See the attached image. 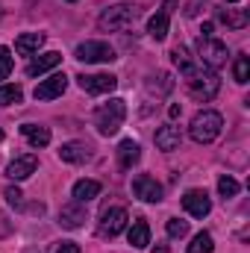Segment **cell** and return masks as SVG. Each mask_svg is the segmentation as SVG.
Listing matches in <instances>:
<instances>
[{
    "instance_id": "6da1fadb",
    "label": "cell",
    "mask_w": 250,
    "mask_h": 253,
    "mask_svg": "<svg viewBox=\"0 0 250 253\" xmlns=\"http://www.w3.org/2000/svg\"><path fill=\"white\" fill-rule=\"evenodd\" d=\"M221 129H224V118H221V112H215V109H203V112H197V115L191 118L188 135H191L197 144H212V141L221 135Z\"/></svg>"
},
{
    "instance_id": "7a4b0ae2",
    "label": "cell",
    "mask_w": 250,
    "mask_h": 253,
    "mask_svg": "<svg viewBox=\"0 0 250 253\" xmlns=\"http://www.w3.org/2000/svg\"><path fill=\"white\" fill-rule=\"evenodd\" d=\"M124 118H126V103L121 97H112L109 103L94 109V126H97L100 135H115L124 126Z\"/></svg>"
},
{
    "instance_id": "3957f363",
    "label": "cell",
    "mask_w": 250,
    "mask_h": 253,
    "mask_svg": "<svg viewBox=\"0 0 250 253\" xmlns=\"http://www.w3.org/2000/svg\"><path fill=\"white\" fill-rule=\"evenodd\" d=\"M138 15H141V9H138L135 3H118V6H109V9L100 12L97 27H100L103 33H118V30L132 27V21H135Z\"/></svg>"
},
{
    "instance_id": "277c9868",
    "label": "cell",
    "mask_w": 250,
    "mask_h": 253,
    "mask_svg": "<svg viewBox=\"0 0 250 253\" xmlns=\"http://www.w3.org/2000/svg\"><path fill=\"white\" fill-rule=\"evenodd\" d=\"M186 88L188 94L194 97V100H212L215 94H218V88H221V80H218V74L215 71H209V68H200L197 74H191L186 77Z\"/></svg>"
},
{
    "instance_id": "5b68a950",
    "label": "cell",
    "mask_w": 250,
    "mask_h": 253,
    "mask_svg": "<svg viewBox=\"0 0 250 253\" xmlns=\"http://www.w3.org/2000/svg\"><path fill=\"white\" fill-rule=\"evenodd\" d=\"M197 59H200L203 68L218 71V68L227 65L230 53H227V44L218 42V39H197Z\"/></svg>"
},
{
    "instance_id": "8992f818",
    "label": "cell",
    "mask_w": 250,
    "mask_h": 253,
    "mask_svg": "<svg viewBox=\"0 0 250 253\" xmlns=\"http://www.w3.org/2000/svg\"><path fill=\"white\" fill-rule=\"evenodd\" d=\"M74 56L80 59V62H115L118 56H115V50L106 44V42H83V44H77V50H74Z\"/></svg>"
},
{
    "instance_id": "52a82bcc",
    "label": "cell",
    "mask_w": 250,
    "mask_h": 253,
    "mask_svg": "<svg viewBox=\"0 0 250 253\" xmlns=\"http://www.w3.org/2000/svg\"><path fill=\"white\" fill-rule=\"evenodd\" d=\"M126 221H129V215H126L124 206H109V209H103V215H100L97 233H100V236H109V239H115L118 233H124Z\"/></svg>"
},
{
    "instance_id": "ba28073f",
    "label": "cell",
    "mask_w": 250,
    "mask_h": 253,
    "mask_svg": "<svg viewBox=\"0 0 250 253\" xmlns=\"http://www.w3.org/2000/svg\"><path fill=\"white\" fill-rule=\"evenodd\" d=\"M77 83L88 94H109L118 85V77H112V74H80Z\"/></svg>"
},
{
    "instance_id": "9c48e42d",
    "label": "cell",
    "mask_w": 250,
    "mask_h": 253,
    "mask_svg": "<svg viewBox=\"0 0 250 253\" xmlns=\"http://www.w3.org/2000/svg\"><path fill=\"white\" fill-rule=\"evenodd\" d=\"M65 88H68V77H65V74H50L47 80H42V83L36 85L33 97H36V100H56V97L65 94Z\"/></svg>"
},
{
    "instance_id": "30bf717a",
    "label": "cell",
    "mask_w": 250,
    "mask_h": 253,
    "mask_svg": "<svg viewBox=\"0 0 250 253\" xmlns=\"http://www.w3.org/2000/svg\"><path fill=\"white\" fill-rule=\"evenodd\" d=\"M183 209H186L191 218H206L209 212H212V200H209V194L200 189H191L183 194Z\"/></svg>"
},
{
    "instance_id": "8fae6325",
    "label": "cell",
    "mask_w": 250,
    "mask_h": 253,
    "mask_svg": "<svg viewBox=\"0 0 250 253\" xmlns=\"http://www.w3.org/2000/svg\"><path fill=\"white\" fill-rule=\"evenodd\" d=\"M132 194H135L138 200H144V203H159V200H162V186H159L153 177L138 174V177L132 180Z\"/></svg>"
},
{
    "instance_id": "7c38bea8",
    "label": "cell",
    "mask_w": 250,
    "mask_h": 253,
    "mask_svg": "<svg viewBox=\"0 0 250 253\" xmlns=\"http://www.w3.org/2000/svg\"><path fill=\"white\" fill-rule=\"evenodd\" d=\"M36 168H39V159H36L33 153H24V156H15V159L6 165V177L15 180V183H21V180H27L30 174H36Z\"/></svg>"
},
{
    "instance_id": "4fadbf2b",
    "label": "cell",
    "mask_w": 250,
    "mask_h": 253,
    "mask_svg": "<svg viewBox=\"0 0 250 253\" xmlns=\"http://www.w3.org/2000/svg\"><path fill=\"white\" fill-rule=\"evenodd\" d=\"M59 159L62 162H71V165H83V162L91 159V147L83 144V141H68V144L59 147Z\"/></svg>"
},
{
    "instance_id": "5bb4252c",
    "label": "cell",
    "mask_w": 250,
    "mask_h": 253,
    "mask_svg": "<svg viewBox=\"0 0 250 253\" xmlns=\"http://www.w3.org/2000/svg\"><path fill=\"white\" fill-rule=\"evenodd\" d=\"M59 224H62L65 230H80L83 224H85V209H83V203H68L59 209Z\"/></svg>"
},
{
    "instance_id": "9a60e30c",
    "label": "cell",
    "mask_w": 250,
    "mask_h": 253,
    "mask_svg": "<svg viewBox=\"0 0 250 253\" xmlns=\"http://www.w3.org/2000/svg\"><path fill=\"white\" fill-rule=\"evenodd\" d=\"M180 141H183L180 126L165 124V126H159V129H156V147H159V150L171 153V150H177V147H180Z\"/></svg>"
},
{
    "instance_id": "2e32d148",
    "label": "cell",
    "mask_w": 250,
    "mask_h": 253,
    "mask_svg": "<svg viewBox=\"0 0 250 253\" xmlns=\"http://www.w3.org/2000/svg\"><path fill=\"white\" fill-rule=\"evenodd\" d=\"M59 62H62V53H56V50L42 53L39 59H33V62L27 65V77H42V74H47L50 68H56Z\"/></svg>"
},
{
    "instance_id": "e0dca14e",
    "label": "cell",
    "mask_w": 250,
    "mask_h": 253,
    "mask_svg": "<svg viewBox=\"0 0 250 253\" xmlns=\"http://www.w3.org/2000/svg\"><path fill=\"white\" fill-rule=\"evenodd\" d=\"M141 159V147H138V141H132V138H124L121 144H118V165L129 171L135 162Z\"/></svg>"
},
{
    "instance_id": "ac0fdd59",
    "label": "cell",
    "mask_w": 250,
    "mask_h": 253,
    "mask_svg": "<svg viewBox=\"0 0 250 253\" xmlns=\"http://www.w3.org/2000/svg\"><path fill=\"white\" fill-rule=\"evenodd\" d=\"M42 44H44V36H42V33H24V36L15 39V50H18L21 56H33V53H39Z\"/></svg>"
},
{
    "instance_id": "d6986e66",
    "label": "cell",
    "mask_w": 250,
    "mask_h": 253,
    "mask_svg": "<svg viewBox=\"0 0 250 253\" xmlns=\"http://www.w3.org/2000/svg\"><path fill=\"white\" fill-rule=\"evenodd\" d=\"M21 135H24L33 147H47V144H50V129H47V126L24 124V126H21Z\"/></svg>"
},
{
    "instance_id": "ffe728a7",
    "label": "cell",
    "mask_w": 250,
    "mask_h": 253,
    "mask_svg": "<svg viewBox=\"0 0 250 253\" xmlns=\"http://www.w3.org/2000/svg\"><path fill=\"white\" fill-rule=\"evenodd\" d=\"M171 59H174L177 68H180V74H183V77H191V74H197V71L203 68L200 62H194V59L188 56L186 47H174V50H171Z\"/></svg>"
},
{
    "instance_id": "44dd1931",
    "label": "cell",
    "mask_w": 250,
    "mask_h": 253,
    "mask_svg": "<svg viewBox=\"0 0 250 253\" xmlns=\"http://www.w3.org/2000/svg\"><path fill=\"white\" fill-rule=\"evenodd\" d=\"M129 245L138 248V251L150 245V227H147L144 218H135V221H132V227H129Z\"/></svg>"
},
{
    "instance_id": "7402d4cb",
    "label": "cell",
    "mask_w": 250,
    "mask_h": 253,
    "mask_svg": "<svg viewBox=\"0 0 250 253\" xmlns=\"http://www.w3.org/2000/svg\"><path fill=\"white\" fill-rule=\"evenodd\" d=\"M97 194H100V183L97 180H80V183H74V200L77 203H88Z\"/></svg>"
},
{
    "instance_id": "603a6c76",
    "label": "cell",
    "mask_w": 250,
    "mask_h": 253,
    "mask_svg": "<svg viewBox=\"0 0 250 253\" xmlns=\"http://www.w3.org/2000/svg\"><path fill=\"white\" fill-rule=\"evenodd\" d=\"M168 9H162V12H156L150 21H147V33H150V39H156V42H162L165 36H168Z\"/></svg>"
},
{
    "instance_id": "cb8c5ba5",
    "label": "cell",
    "mask_w": 250,
    "mask_h": 253,
    "mask_svg": "<svg viewBox=\"0 0 250 253\" xmlns=\"http://www.w3.org/2000/svg\"><path fill=\"white\" fill-rule=\"evenodd\" d=\"M218 18H221L227 27H233V30L248 27V15H245L242 9H218Z\"/></svg>"
},
{
    "instance_id": "d4e9b609",
    "label": "cell",
    "mask_w": 250,
    "mask_h": 253,
    "mask_svg": "<svg viewBox=\"0 0 250 253\" xmlns=\"http://www.w3.org/2000/svg\"><path fill=\"white\" fill-rule=\"evenodd\" d=\"M24 100V88L21 85H0V106H15Z\"/></svg>"
},
{
    "instance_id": "484cf974",
    "label": "cell",
    "mask_w": 250,
    "mask_h": 253,
    "mask_svg": "<svg viewBox=\"0 0 250 253\" xmlns=\"http://www.w3.org/2000/svg\"><path fill=\"white\" fill-rule=\"evenodd\" d=\"M212 251H215V242H212L209 233H197L188 245V253H212Z\"/></svg>"
},
{
    "instance_id": "4316f807",
    "label": "cell",
    "mask_w": 250,
    "mask_h": 253,
    "mask_svg": "<svg viewBox=\"0 0 250 253\" xmlns=\"http://www.w3.org/2000/svg\"><path fill=\"white\" fill-rule=\"evenodd\" d=\"M233 77H236V83H248L250 80V59L248 56H236V62H233Z\"/></svg>"
},
{
    "instance_id": "83f0119b",
    "label": "cell",
    "mask_w": 250,
    "mask_h": 253,
    "mask_svg": "<svg viewBox=\"0 0 250 253\" xmlns=\"http://www.w3.org/2000/svg\"><path fill=\"white\" fill-rule=\"evenodd\" d=\"M239 189H242V186H239L233 177H221V180H218V194H221L224 200H227V197H236Z\"/></svg>"
},
{
    "instance_id": "f1b7e54d",
    "label": "cell",
    "mask_w": 250,
    "mask_h": 253,
    "mask_svg": "<svg viewBox=\"0 0 250 253\" xmlns=\"http://www.w3.org/2000/svg\"><path fill=\"white\" fill-rule=\"evenodd\" d=\"M12 68H15V59H12V50L0 44V80H6V77L12 74Z\"/></svg>"
},
{
    "instance_id": "f546056e",
    "label": "cell",
    "mask_w": 250,
    "mask_h": 253,
    "mask_svg": "<svg viewBox=\"0 0 250 253\" xmlns=\"http://www.w3.org/2000/svg\"><path fill=\"white\" fill-rule=\"evenodd\" d=\"M168 236H171V239H186L188 236V224L186 221H180V218H171V221H168Z\"/></svg>"
},
{
    "instance_id": "4dcf8cb0",
    "label": "cell",
    "mask_w": 250,
    "mask_h": 253,
    "mask_svg": "<svg viewBox=\"0 0 250 253\" xmlns=\"http://www.w3.org/2000/svg\"><path fill=\"white\" fill-rule=\"evenodd\" d=\"M3 197H6V203H9V206H15V209H21V206H24V194H21V189H15V186H9V189L3 191Z\"/></svg>"
},
{
    "instance_id": "1f68e13d",
    "label": "cell",
    "mask_w": 250,
    "mask_h": 253,
    "mask_svg": "<svg viewBox=\"0 0 250 253\" xmlns=\"http://www.w3.org/2000/svg\"><path fill=\"white\" fill-rule=\"evenodd\" d=\"M53 253H80V248H77L74 242H59V245L53 248Z\"/></svg>"
},
{
    "instance_id": "d6a6232c",
    "label": "cell",
    "mask_w": 250,
    "mask_h": 253,
    "mask_svg": "<svg viewBox=\"0 0 250 253\" xmlns=\"http://www.w3.org/2000/svg\"><path fill=\"white\" fill-rule=\"evenodd\" d=\"M197 12H200V0H191V3H188V9H186V15H188V18H194Z\"/></svg>"
},
{
    "instance_id": "836d02e7",
    "label": "cell",
    "mask_w": 250,
    "mask_h": 253,
    "mask_svg": "<svg viewBox=\"0 0 250 253\" xmlns=\"http://www.w3.org/2000/svg\"><path fill=\"white\" fill-rule=\"evenodd\" d=\"M9 230H12V224H9V221H3V215H0V236H6Z\"/></svg>"
},
{
    "instance_id": "e575fe53",
    "label": "cell",
    "mask_w": 250,
    "mask_h": 253,
    "mask_svg": "<svg viewBox=\"0 0 250 253\" xmlns=\"http://www.w3.org/2000/svg\"><path fill=\"white\" fill-rule=\"evenodd\" d=\"M180 112H183V109H180V103H174V106L168 109V115H171V118H180Z\"/></svg>"
},
{
    "instance_id": "d590c367",
    "label": "cell",
    "mask_w": 250,
    "mask_h": 253,
    "mask_svg": "<svg viewBox=\"0 0 250 253\" xmlns=\"http://www.w3.org/2000/svg\"><path fill=\"white\" fill-rule=\"evenodd\" d=\"M153 253H168V245H159V248H153Z\"/></svg>"
},
{
    "instance_id": "8d00e7d4",
    "label": "cell",
    "mask_w": 250,
    "mask_h": 253,
    "mask_svg": "<svg viewBox=\"0 0 250 253\" xmlns=\"http://www.w3.org/2000/svg\"><path fill=\"white\" fill-rule=\"evenodd\" d=\"M224 3H242V0H224Z\"/></svg>"
},
{
    "instance_id": "74e56055",
    "label": "cell",
    "mask_w": 250,
    "mask_h": 253,
    "mask_svg": "<svg viewBox=\"0 0 250 253\" xmlns=\"http://www.w3.org/2000/svg\"><path fill=\"white\" fill-rule=\"evenodd\" d=\"M0 141H3V129H0Z\"/></svg>"
},
{
    "instance_id": "f35d334b",
    "label": "cell",
    "mask_w": 250,
    "mask_h": 253,
    "mask_svg": "<svg viewBox=\"0 0 250 253\" xmlns=\"http://www.w3.org/2000/svg\"><path fill=\"white\" fill-rule=\"evenodd\" d=\"M71 3H77V0H71Z\"/></svg>"
}]
</instances>
